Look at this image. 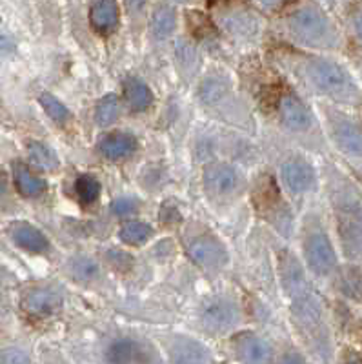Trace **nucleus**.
<instances>
[{"instance_id": "obj_20", "label": "nucleus", "mask_w": 362, "mask_h": 364, "mask_svg": "<svg viewBox=\"0 0 362 364\" xmlns=\"http://www.w3.org/2000/svg\"><path fill=\"white\" fill-rule=\"evenodd\" d=\"M177 11L168 4L156 6L151 15V33L155 38H166L175 31Z\"/></svg>"}, {"instance_id": "obj_23", "label": "nucleus", "mask_w": 362, "mask_h": 364, "mask_svg": "<svg viewBox=\"0 0 362 364\" xmlns=\"http://www.w3.org/2000/svg\"><path fill=\"white\" fill-rule=\"evenodd\" d=\"M28 154L29 159H31L38 168H42V170H55V168H58V159L57 155H55V151L51 148H48L46 144H42V142H29Z\"/></svg>"}, {"instance_id": "obj_22", "label": "nucleus", "mask_w": 362, "mask_h": 364, "mask_svg": "<svg viewBox=\"0 0 362 364\" xmlns=\"http://www.w3.org/2000/svg\"><path fill=\"white\" fill-rule=\"evenodd\" d=\"M151 226L146 223H140V220H132V223H126L120 228V239L129 246L144 245L146 240L151 237Z\"/></svg>"}, {"instance_id": "obj_3", "label": "nucleus", "mask_w": 362, "mask_h": 364, "mask_svg": "<svg viewBox=\"0 0 362 364\" xmlns=\"http://www.w3.org/2000/svg\"><path fill=\"white\" fill-rule=\"evenodd\" d=\"M306 77L321 95L337 100H353L358 97V90L350 73L335 60L312 58L306 64Z\"/></svg>"}, {"instance_id": "obj_32", "label": "nucleus", "mask_w": 362, "mask_h": 364, "mask_svg": "<svg viewBox=\"0 0 362 364\" xmlns=\"http://www.w3.org/2000/svg\"><path fill=\"white\" fill-rule=\"evenodd\" d=\"M353 29H355V35H357V38L361 41L362 44V8L357 9L353 15Z\"/></svg>"}, {"instance_id": "obj_28", "label": "nucleus", "mask_w": 362, "mask_h": 364, "mask_svg": "<svg viewBox=\"0 0 362 364\" xmlns=\"http://www.w3.org/2000/svg\"><path fill=\"white\" fill-rule=\"evenodd\" d=\"M38 100H41L42 108L46 109V113H48L55 122H66L68 117H70V112H68L66 106H64L57 97L51 95V93H42V95L38 97Z\"/></svg>"}, {"instance_id": "obj_33", "label": "nucleus", "mask_w": 362, "mask_h": 364, "mask_svg": "<svg viewBox=\"0 0 362 364\" xmlns=\"http://www.w3.org/2000/svg\"><path fill=\"white\" fill-rule=\"evenodd\" d=\"M124 2H126V8H128L129 11H140V9L144 8L148 0H124Z\"/></svg>"}, {"instance_id": "obj_6", "label": "nucleus", "mask_w": 362, "mask_h": 364, "mask_svg": "<svg viewBox=\"0 0 362 364\" xmlns=\"http://www.w3.org/2000/svg\"><path fill=\"white\" fill-rule=\"evenodd\" d=\"M329 129L334 136L335 144L339 146L341 151L351 157L362 159V128L341 113H331L328 115Z\"/></svg>"}, {"instance_id": "obj_8", "label": "nucleus", "mask_w": 362, "mask_h": 364, "mask_svg": "<svg viewBox=\"0 0 362 364\" xmlns=\"http://www.w3.org/2000/svg\"><path fill=\"white\" fill-rule=\"evenodd\" d=\"M239 321V308L228 299H211L202 310V323L211 331H226Z\"/></svg>"}, {"instance_id": "obj_11", "label": "nucleus", "mask_w": 362, "mask_h": 364, "mask_svg": "<svg viewBox=\"0 0 362 364\" xmlns=\"http://www.w3.org/2000/svg\"><path fill=\"white\" fill-rule=\"evenodd\" d=\"M233 350L246 363H267L272 359V348L255 333H240L233 339Z\"/></svg>"}, {"instance_id": "obj_17", "label": "nucleus", "mask_w": 362, "mask_h": 364, "mask_svg": "<svg viewBox=\"0 0 362 364\" xmlns=\"http://www.w3.org/2000/svg\"><path fill=\"white\" fill-rule=\"evenodd\" d=\"M124 93H126V99H128L133 112H144L153 102V93L148 84L142 82L137 77H128L124 80Z\"/></svg>"}, {"instance_id": "obj_31", "label": "nucleus", "mask_w": 362, "mask_h": 364, "mask_svg": "<svg viewBox=\"0 0 362 364\" xmlns=\"http://www.w3.org/2000/svg\"><path fill=\"white\" fill-rule=\"evenodd\" d=\"M0 360H4V363H26L28 357L18 352V350H6L4 355L0 357Z\"/></svg>"}, {"instance_id": "obj_1", "label": "nucleus", "mask_w": 362, "mask_h": 364, "mask_svg": "<svg viewBox=\"0 0 362 364\" xmlns=\"http://www.w3.org/2000/svg\"><path fill=\"white\" fill-rule=\"evenodd\" d=\"M286 286H288L289 294L295 297V314L299 324H302L319 352L328 353L329 333L326 328L322 304L306 282L304 273L299 269L295 259H289V262L286 264Z\"/></svg>"}, {"instance_id": "obj_4", "label": "nucleus", "mask_w": 362, "mask_h": 364, "mask_svg": "<svg viewBox=\"0 0 362 364\" xmlns=\"http://www.w3.org/2000/svg\"><path fill=\"white\" fill-rule=\"evenodd\" d=\"M289 31L304 44L331 48L335 44V28L326 13L313 6L297 9L289 17Z\"/></svg>"}, {"instance_id": "obj_24", "label": "nucleus", "mask_w": 362, "mask_h": 364, "mask_svg": "<svg viewBox=\"0 0 362 364\" xmlns=\"http://www.w3.org/2000/svg\"><path fill=\"white\" fill-rule=\"evenodd\" d=\"M68 268H70V273L77 281H91V279H95L99 275L97 262L86 255L73 257Z\"/></svg>"}, {"instance_id": "obj_29", "label": "nucleus", "mask_w": 362, "mask_h": 364, "mask_svg": "<svg viewBox=\"0 0 362 364\" xmlns=\"http://www.w3.org/2000/svg\"><path fill=\"white\" fill-rule=\"evenodd\" d=\"M226 82L220 79H208L201 87V97L204 102H215L226 93Z\"/></svg>"}, {"instance_id": "obj_16", "label": "nucleus", "mask_w": 362, "mask_h": 364, "mask_svg": "<svg viewBox=\"0 0 362 364\" xmlns=\"http://www.w3.org/2000/svg\"><path fill=\"white\" fill-rule=\"evenodd\" d=\"M13 177H15V184H17L18 191L26 197H38L46 191V181L37 177L33 171L29 170L28 166L22 162H15L13 164Z\"/></svg>"}, {"instance_id": "obj_9", "label": "nucleus", "mask_w": 362, "mask_h": 364, "mask_svg": "<svg viewBox=\"0 0 362 364\" xmlns=\"http://www.w3.org/2000/svg\"><path fill=\"white\" fill-rule=\"evenodd\" d=\"M204 182L210 191L217 195L233 193L240 184L239 171L226 162H215L210 164L204 171Z\"/></svg>"}, {"instance_id": "obj_7", "label": "nucleus", "mask_w": 362, "mask_h": 364, "mask_svg": "<svg viewBox=\"0 0 362 364\" xmlns=\"http://www.w3.org/2000/svg\"><path fill=\"white\" fill-rule=\"evenodd\" d=\"M188 253L202 268L217 272L228 264V253L215 237L198 235L188 242Z\"/></svg>"}, {"instance_id": "obj_13", "label": "nucleus", "mask_w": 362, "mask_h": 364, "mask_svg": "<svg viewBox=\"0 0 362 364\" xmlns=\"http://www.w3.org/2000/svg\"><path fill=\"white\" fill-rule=\"evenodd\" d=\"M62 306V297L50 288H35L22 297V308L31 315H50Z\"/></svg>"}, {"instance_id": "obj_19", "label": "nucleus", "mask_w": 362, "mask_h": 364, "mask_svg": "<svg viewBox=\"0 0 362 364\" xmlns=\"http://www.w3.org/2000/svg\"><path fill=\"white\" fill-rule=\"evenodd\" d=\"M107 360L112 363H142L148 360L144 350L139 343L132 339H119L107 350Z\"/></svg>"}, {"instance_id": "obj_27", "label": "nucleus", "mask_w": 362, "mask_h": 364, "mask_svg": "<svg viewBox=\"0 0 362 364\" xmlns=\"http://www.w3.org/2000/svg\"><path fill=\"white\" fill-rule=\"evenodd\" d=\"M120 115V102L115 95H107L97 104L95 119L100 126H110Z\"/></svg>"}, {"instance_id": "obj_5", "label": "nucleus", "mask_w": 362, "mask_h": 364, "mask_svg": "<svg viewBox=\"0 0 362 364\" xmlns=\"http://www.w3.org/2000/svg\"><path fill=\"white\" fill-rule=\"evenodd\" d=\"M304 257L309 269L319 277H326L337 268V253L322 228L309 230L304 239Z\"/></svg>"}, {"instance_id": "obj_12", "label": "nucleus", "mask_w": 362, "mask_h": 364, "mask_svg": "<svg viewBox=\"0 0 362 364\" xmlns=\"http://www.w3.org/2000/svg\"><path fill=\"white\" fill-rule=\"evenodd\" d=\"M280 117H282V122L293 132H308L313 124L312 112L295 95H286L280 100Z\"/></svg>"}, {"instance_id": "obj_21", "label": "nucleus", "mask_w": 362, "mask_h": 364, "mask_svg": "<svg viewBox=\"0 0 362 364\" xmlns=\"http://www.w3.org/2000/svg\"><path fill=\"white\" fill-rule=\"evenodd\" d=\"M173 350H175L173 353H175V359L179 363H206V360H210V353H208L206 348L197 341L188 339V337L177 339Z\"/></svg>"}, {"instance_id": "obj_25", "label": "nucleus", "mask_w": 362, "mask_h": 364, "mask_svg": "<svg viewBox=\"0 0 362 364\" xmlns=\"http://www.w3.org/2000/svg\"><path fill=\"white\" fill-rule=\"evenodd\" d=\"M341 291L346 297L362 301V273L357 268H348L341 275Z\"/></svg>"}, {"instance_id": "obj_34", "label": "nucleus", "mask_w": 362, "mask_h": 364, "mask_svg": "<svg viewBox=\"0 0 362 364\" xmlns=\"http://www.w3.org/2000/svg\"><path fill=\"white\" fill-rule=\"evenodd\" d=\"M8 193V177L2 170H0V197H4Z\"/></svg>"}, {"instance_id": "obj_30", "label": "nucleus", "mask_w": 362, "mask_h": 364, "mask_svg": "<svg viewBox=\"0 0 362 364\" xmlns=\"http://www.w3.org/2000/svg\"><path fill=\"white\" fill-rule=\"evenodd\" d=\"M137 210H139V203L133 197H120V199L113 200L112 204V211L117 217L133 215Z\"/></svg>"}, {"instance_id": "obj_36", "label": "nucleus", "mask_w": 362, "mask_h": 364, "mask_svg": "<svg viewBox=\"0 0 362 364\" xmlns=\"http://www.w3.org/2000/svg\"><path fill=\"white\" fill-rule=\"evenodd\" d=\"M208 2H210V4H215V2H218V0H208Z\"/></svg>"}, {"instance_id": "obj_26", "label": "nucleus", "mask_w": 362, "mask_h": 364, "mask_svg": "<svg viewBox=\"0 0 362 364\" xmlns=\"http://www.w3.org/2000/svg\"><path fill=\"white\" fill-rule=\"evenodd\" d=\"M75 190H77L78 200H80V203L93 204L97 199H99L100 182L97 181L93 175H80V177L77 178Z\"/></svg>"}, {"instance_id": "obj_18", "label": "nucleus", "mask_w": 362, "mask_h": 364, "mask_svg": "<svg viewBox=\"0 0 362 364\" xmlns=\"http://www.w3.org/2000/svg\"><path fill=\"white\" fill-rule=\"evenodd\" d=\"M91 24L99 31H110L119 22V6L117 0H97L91 8Z\"/></svg>"}, {"instance_id": "obj_35", "label": "nucleus", "mask_w": 362, "mask_h": 364, "mask_svg": "<svg viewBox=\"0 0 362 364\" xmlns=\"http://www.w3.org/2000/svg\"><path fill=\"white\" fill-rule=\"evenodd\" d=\"M262 4H267V6H273V4H279V2H282V0H260Z\"/></svg>"}, {"instance_id": "obj_14", "label": "nucleus", "mask_w": 362, "mask_h": 364, "mask_svg": "<svg viewBox=\"0 0 362 364\" xmlns=\"http://www.w3.org/2000/svg\"><path fill=\"white\" fill-rule=\"evenodd\" d=\"M9 235H11V239L15 240V245L28 250V252L42 253L48 250V246H50V242H48L44 233L28 223L13 224V226L9 228Z\"/></svg>"}, {"instance_id": "obj_10", "label": "nucleus", "mask_w": 362, "mask_h": 364, "mask_svg": "<svg viewBox=\"0 0 362 364\" xmlns=\"http://www.w3.org/2000/svg\"><path fill=\"white\" fill-rule=\"evenodd\" d=\"M282 181L292 193H306L317 182L312 164L304 161H292L282 166Z\"/></svg>"}, {"instance_id": "obj_15", "label": "nucleus", "mask_w": 362, "mask_h": 364, "mask_svg": "<svg viewBox=\"0 0 362 364\" xmlns=\"http://www.w3.org/2000/svg\"><path fill=\"white\" fill-rule=\"evenodd\" d=\"M100 154L106 159L112 161H119V159H126L132 154H135L137 149V139L129 133H112L106 135L99 144Z\"/></svg>"}, {"instance_id": "obj_2", "label": "nucleus", "mask_w": 362, "mask_h": 364, "mask_svg": "<svg viewBox=\"0 0 362 364\" xmlns=\"http://www.w3.org/2000/svg\"><path fill=\"white\" fill-rule=\"evenodd\" d=\"M334 210L344 253L353 261H362V197L351 184H337Z\"/></svg>"}]
</instances>
